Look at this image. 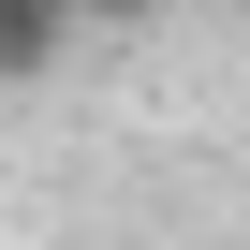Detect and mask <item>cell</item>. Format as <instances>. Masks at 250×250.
Returning a JSON list of instances; mask_svg holds the SVG:
<instances>
[{
	"mask_svg": "<svg viewBox=\"0 0 250 250\" xmlns=\"http://www.w3.org/2000/svg\"><path fill=\"white\" fill-rule=\"evenodd\" d=\"M74 0H0V103H30V88H59V59H74Z\"/></svg>",
	"mask_w": 250,
	"mask_h": 250,
	"instance_id": "obj_1",
	"label": "cell"
},
{
	"mask_svg": "<svg viewBox=\"0 0 250 250\" xmlns=\"http://www.w3.org/2000/svg\"><path fill=\"white\" fill-rule=\"evenodd\" d=\"M74 15H88V30H147L162 0H74Z\"/></svg>",
	"mask_w": 250,
	"mask_h": 250,
	"instance_id": "obj_2",
	"label": "cell"
},
{
	"mask_svg": "<svg viewBox=\"0 0 250 250\" xmlns=\"http://www.w3.org/2000/svg\"><path fill=\"white\" fill-rule=\"evenodd\" d=\"M44 250H88V235H44Z\"/></svg>",
	"mask_w": 250,
	"mask_h": 250,
	"instance_id": "obj_3",
	"label": "cell"
},
{
	"mask_svg": "<svg viewBox=\"0 0 250 250\" xmlns=\"http://www.w3.org/2000/svg\"><path fill=\"white\" fill-rule=\"evenodd\" d=\"M221 15H250V0H221Z\"/></svg>",
	"mask_w": 250,
	"mask_h": 250,
	"instance_id": "obj_4",
	"label": "cell"
}]
</instances>
